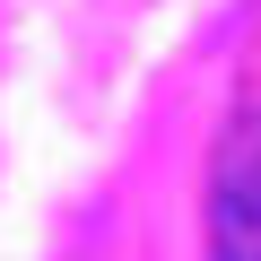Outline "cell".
Masks as SVG:
<instances>
[{"mask_svg":"<svg viewBox=\"0 0 261 261\" xmlns=\"http://www.w3.org/2000/svg\"><path fill=\"white\" fill-rule=\"evenodd\" d=\"M209 261H261V113H244L209 174Z\"/></svg>","mask_w":261,"mask_h":261,"instance_id":"1","label":"cell"}]
</instances>
